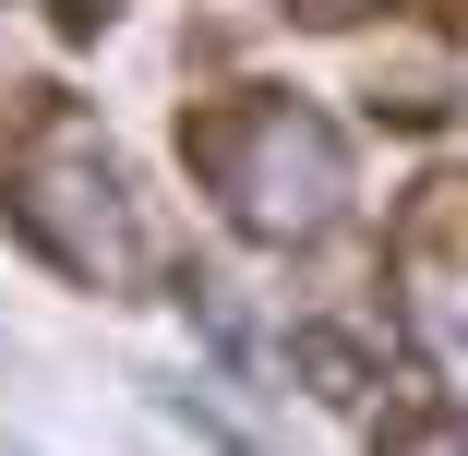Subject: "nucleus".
<instances>
[{
  "label": "nucleus",
  "instance_id": "1",
  "mask_svg": "<svg viewBox=\"0 0 468 456\" xmlns=\"http://www.w3.org/2000/svg\"><path fill=\"white\" fill-rule=\"evenodd\" d=\"M180 156H193V180L217 193V217L240 240H324L348 217V144L289 84H240V97L193 109L180 121Z\"/></svg>",
  "mask_w": 468,
  "mask_h": 456
},
{
  "label": "nucleus",
  "instance_id": "2",
  "mask_svg": "<svg viewBox=\"0 0 468 456\" xmlns=\"http://www.w3.org/2000/svg\"><path fill=\"white\" fill-rule=\"evenodd\" d=\"M13 217H25V240L60 264V277L109 289V301H144L168 277L133 168H121V144L84 121V109H37V133L13 144Z\"/></svg>",
  "mask_w": 468,
  "mask_h": 456
},
{
  "label": "nucleus",
  "instance_id": "3",
  "mask_svg": "<svg viewBox=\"0 0 468 456\" xmlns=\"http://www.w3.org/2000/svg\"><path fill=\"white\" fill-rule=\"evenodd\" d=\"M397 313H409V348L468 397V180H444V193L409 217V240H397Z\"/></svg>",
  "mask_w": 468,
  "mask_h": 456
},
{
  "label": "nucleus",
  "instance_id": "4",
  "mask_svg": "<svg viewBox=\"0 0 468 456\" xmlns=\"http://www.w3.org/2000/svg\"><path fill=\"white\" fill-rule=\"evenodd\" d=\"M289 360L313 373V397H336V408H360V397H372V360H360L348 336H324V324H301V336H289Z\"/></svg>",
  "mask_w": 468,
  "mask_h": 456
},
{
  "label": "nucleus",
  "instance_id": "5",
  "mask_svg": "<svg viewBox=\"0 0 468 456\" xmlns=\"http://www.w3.org/2000/svg\"><path fill=\"white\" fill-rule=\"evenodd\" d=\"M156 408H168V432H193V444H205V456H264V444H252V432H240V420H229V408H205V397H193V385H156Z\"/></svg>",
  "mask_w": 468,
  "mask_h": 456
},
{
  "label": "nucleus",
  "instance_id": "6",
  "mask_svg": "<svg viewBox=\"0 0 468 456\" xmlns=\"http://www.w3.org/2000/svg\"><path fill=\"white\" fill-rule=\"evenodd\" d=\"M385 456H468V408H456V420H420V432H397Z\"/></svg>",
  "mask_w": 468,
  "mask_h": 456
},
{
  "label": "nucleus",
  "instance_id": "7",
  "mask_svg": "<svg viewBox=\"0 0 468 456\" xmlns=\"http://www.w3.org/2000/svg\"><path fill=\"white\" fill-rule=\"evenodd\" d=\"M313 13H360V0H313Z\"/></svg>",
  "mask_w": 468,
  "mask_h": 456
},
{
  "label": "nucleus",
  "instance_id": "8",
  "mask_svg": "<svg viewBox=\"0 0 468 456\" xmlns=\"http://www.w3.org/2000/svg\"><path fill=\"white\" fill-rule=\"evenodd\" d=\"M0 456H37V444H0Z\"/></svg>",
  "mask_w": 468,
  "mask_h": 456
}]
</instances>
